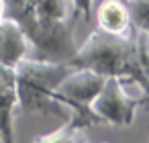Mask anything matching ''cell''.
<instances>
[{
	"label": "cell",
	"instance_id": "cell-8",
	"mask_svg": "<svg viewBox=\"0 0 149 143\" xmlns=\"http://www.w3.org/2000/svg\"><path fill=\"white\" fill-rule=\"evenodd\" d=\"M17 110V92H15V74L13 68L0 63V131L4 135V141H10L13 123Z\"/></svg>",
	"mask_w": 149,
	"mask_h": 143
},
{
	"label": "cell",
	"instance_id": "cell-10",
	"mask_svg": "<svg viewBox=\"0 0 149 143\" xmlns=\"http://www.w3.org/2000/svg\"><path fill=\"white\" fill-rule=\"evenodd\" d=\"M39 139L41 141H86L88 135H86V129H80V127L72 125L70 121H65L57 131L47 133V135H43Z\"/></svg>",
	"mask_w": 149,
	"mask_h": 143
},
{
	"label": "cell",
	"instance_id": "cell-5",
	"mask_svg": "<svg viewBox=\"0 0 149 143\" xmlns=\"http://www.w3.org/2000/svg\"><path fill=\"white\" fill-rule=\"evenodd\" d=\"M125 80L116 76H106L100 92L92 100L94 114L104 125H116V127H129L135 119V112L139 106H143V94L139 92L133 96L125 90Z\"/></svg>",
	"mask_w": 149,
	"mask_h": 143
},
{
	"label": "cell",
	"instance_id": "cell-3",
	"mask_svg": "<svg viewBox=\"0 0 149 143\" xmlns=\"http://www.w3.org/2000/svg\"><path fill=\"white\" fill-rule=\"evenodd\" d=\"M74 70L70 61H51L41 57H23L15 68V92H17V108L23 114L39 112V114H55L59 119H70V110L53 98V90L57 84Z\"/></svg>",
	"mask_w": 149,
	"mask_h": 143
},
{
	"label": "cell",
	"instance_id": "cell-9",
	"mask_svg": "<svg viewBox=\"0 0 149 143\" xmlns=\"http://www.w3.org/2000/svg\"><path fill=\"white\" fill-rule=\"evenodd\" d=\"M133 29L149 33V0H127Z\"/></svg>",
	"mask_w": 149,
	"mask_h": 143
},
{
	"label": "cell",
	"instance_id": "cell-1",
	"mask_svg": "<svg viewBox=\"0 0 149 143\" xmlns=\"http://www.w3.org/2000/svg\"><path fill=\"white\" fill-rule=\"evenodd\" d=\"M2 15L17 21L31 43V57L70 61L78 51L72 0H2Z\"/></svg>",
	"mask_w": 149,
	"mask_h": 143
},
{
	"label": "cell",
	"instance_id": "cell-6",
	"mask_svg": "<svg viewBox=\"0 0 149 143\" xmlns=\"http://www.w3.org/2000/svg\"><path fill=\"white\" fill-rule=\"evenodd\" d=\"M29 53L31 43L21 25L8 17H2V23H0V63L15 68Z\"/></svg>",
	"mask_w": 149,
	"mask_h": 143
},
{
	"label": "cell",
	"instance_id": "cell-2",
	"mask_svg": "<svg viewBox=\"0 0 149 143\" xmlns=\"http://www.w3.org/2000/svg\"><path fill=\"white\" fill-rule=\"evenodd\" d=\"M72 63L80 68H90L102 76H116L123 78L127 84L139 86L143 92L141 108L149 112V76L145 74L139 61L137 33L112 35L102 29H96L82 45H78Z\"/></svg>",
	"mask_w": 149,
	"mask_h": 143
},
{
	"label": "cell",
	"instance_id": "cell-14",
	"mask_svg": "<svg viewBox=\"0 0 149 143\" xmlns=\"http://www.w3.org/2000/svg\"><path fill=\"white\" fill-rule=\"evenodd\" d=\"M0 141H4V135H2V131H0Z\"/></svg>",
	"mask_w": 149,
	"mask_h": 143
},
{
	"label": "cell",
	"instance_id": "cell-4",
	"mask_svg": "<svg viewBox=\"0 0 149 143\" xmlns=\"http://www.w3.org/2000/svg\"><path fill=\"white\" fill-rule=\"evenodd\" d=\"M104 78L106 76H102L90 68L74 66V70L57 84V88L53 90V98L59 100L70 110L68 121L72 125H76L80 129L104 125L92 110V100L100 92Z\"/></svg>",
	"mask_w": 149,
	"mask_h": 143
},
{
	"label": "cell",
	"instance_id": "cell-11",
	"mask_svg": "<svg viewBox=\"0 0 149 143\" xmlns=\"http://www.w3.org/2000/svg\"><path fill=\"white\" fill-rule=\"evenodd\" d=\"M137 51H139V61L149 76V33L137 31Z\"/></svg>",
	"mask_w": 149,
	"mask_h": 143
},
{
	"label": "cell",
	"instance_id": "cell-12",
	"mask_svg": "<svg viewBox=\"0 0 149 143\" xmlns=\"http://www.w3.org/2000/svg\"><path fill=\"white\" fill-rule=\"evenodd\" d=\"M92 2L94 0H72V6L78 19H84L86 23H90V15H92Z\"/></svg>",
	"mask_w": 149,
	"mask_h": 143
},
{
	"label": "cell",
	"instance_id": "cell-7",
	"mask_svg": "<svg viewBox=\"0 0 149 143\" xmlns=\"http://www.w3.org/2000/svg\"><path fill=\"white\" fill-rule=\"evenodd\" d=\"M96 23L98 29L112 35H131L135 31L127 0H102L96 8Z\"/></svg>",
	"mask_w": 149,
	"mask_h": 143
},
{
	"label": "cell",
	"instance_id": "cell-13",
	"mask_svg": "<svg viewBox=\"0 0 149 143\" xmlns=\"http://www.w3.org/2000/svg\"><path fill=\"white\" fill-rule=\"evenodd\" d=\"M2 17H4L2 15V0H0V23H2Z\"/></svg>",
	"mask_w": 149,
	"mask_h": 143
}]
</instances>
